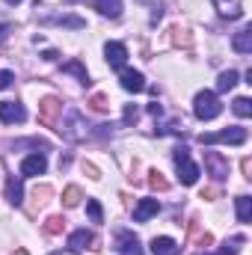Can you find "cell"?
<instances>
[{
  "label": "cell",
  "instance_id": "obj_1",
  "mask_svg": "<svg viewBox=\"0 0 252 255\" xmlns=\"http://www.w3.org/2000/svg\"><path fill=\"white\" fill-rule=\"evenodd\" d=\"M57 130L63 133L65 139L80 142V139H86V133H89V122L83 119V113H80V110L68 107V110H65V116H60V128H57Z\"/></svg>",
  "mask_w": 252,
  "mask_h": 255
},
{
  "label": "cell",
  "instance_id": "obj_2",
  "mask_svg": "<svg viewBox=\"0 0 252 255\" xmlns=\"http://www.w3.org/2000/svg\"><path fill=\"white\" fill-rule=\"evenodd\" d=\"M220 110H223L220 98H217L214 92H208V89H202V92L196 95V101H193V113H196V119H202V122L217 119V116H220Z\"/></svg>",
  "mask_w": 252,
  "mask_h": 255
},
{
  "label": "cell",
  "instance_id": "obj_3",
  "mask_svg": "<svg viewBox=\"0 0 252 255\" xmlns=\"http://www.w3.org/2000/svg\"><path fill=\"white\" fill-rule=\"evenodd\" d=\"M202 145H214V142H229V145H244L247 142V128L241 125H232L226 130H217V133H202L199 136Z\"/></svg>",
  "mask_w": 252,
  "mask_h": 255
},
{
  "label": "cell",
  "instance_id": "obj_4",
  "mask_svg": "<svg viewBox=\"0 0 252 255\" xmlns=\"http://www.w3.org/2000/svg\"><path fill=\"white\" fill-rule=\"evenodd\" d=\"M205 169L211 172V178H214V181L229 178V160H226L220 151H205Z\"/></svg>",
  "mask_w": 252,
  "mask_h": 255
},
{
  "label": "cell",
  "instance_id": "obj_5",
  "mask_svg": "<svg viewBox=\"0 0 252 255\" xmlns=\"http://www.w3.org/2000/svg\"><path fill=\"white\" fill-rule=\"evenodd\" d=\"M45 169H48V160H45V154H42V151H36V154H30V157H24V160H21V178L45 175Z\"/></svg>",
  "mask_w": 252,
  "mask_h": 255
},
{
  "label": "cell",
  "instance_id": "obj_6",
  "mask_svg": "<svg viewBox=\"0 0 252 255\" xmlns=\"http://www.w3.org/2000/svg\"><path fill=\"white\" fill-rule=\"evenodd\" d=\"M27 119V110H24V104H18V101H0V122H6V125H21Z\"/></svg>",
  "mask_w": 252,
  "mask_h": 255
},
{
  "label": "cell",
  "instance_id": "obj_7",
  "mask_svg": "<svg viewBox=\"0 0 252 255\" xmlns=\"http://www.w3.org/2000/svg\"><path fill=\"white\" fill-rule=\"evenodd\" d=\"M104 57H107L110 68H122L125 60H127V48L122 42H107V45H104Z\"/></svg>",
  "mask_w": 252,
  "mask_h": 255
},
{
  "label": "cell",
  "instance_id": "obj_8",
  "mask_svg": "<svg viewBox=\"0 0 252 255\" xmlns=\"http://www.w3.org/2000/svg\"><path fill=\"white\" fill-rule=\"evenodd\" d=\"M119 83H122V89H127V92H142L145 89V77L139 71H133V68H122Z\"/></svg>",
  "mask_w": 252,
  "mask_h": 255
},
{
  "label": "cell",
  "instance_id": "obj_9",
  "mask_svg": "<svg viewBox=\"0 0 252 255\" xmlns=\"http://www.w3.org/2000/svg\"><path fill=\"white\" fill-rule=\"evenodd\" d=\"M160 214V202L157 199H142L136 208H133V220L136 223H145V220H151V217H157Z\"/></svg>",
  "mask_w": 252,
  "mask_h": 255
},
{
  "label": "cell",
  "instance_id": "obj_10",
  "mask_svg": "<svg viewBox=\"0 0 252 255\" xmlns=\"http://www.w3.org/2000/svg\"><path fill=\"white\" fill-rule=\"evenodd\" d=\"M39 110H42V122H45V125H54V122H57V113H63V104H60V98L48 95V98L39 104Z\"/></svg>",
  "mask_w": 252,
  "mask_h": 255
},
{
  "label": "cell",
  "instance_id": "obj_11",
  "mask_svg": "<svg viewBox=\"0 0 252 255\" xmlns=\"http://www.w3.org/2000/svg\"><path fill=\"white\" fill-rule=\"evenodd\" d=\"M175 166H178V178H181L184 187H193V184L199 181V175H202V169H199L193 160H181V163H175Z\"/></svg>",
  "mask_w": 252,
  "mask_h": 255
},
{
  "label": "cell",
  "instance_id": "obj_12",
  "mask_svg": "<svg viewBox=\"0 0 252 255\" xmlns=\"http://www.w3.org/2000/svg\"><path fill=\"white\" fill-rule=\"evenodd\" d=\"M92 244H95V235H92L89 229H77V232L68 235V247H71L74 253H80V250H86V247H92Z\"/></svg>",
  "mask_w": 252,
  "mask_h": 255
},
{
  "label": "cell",
  "instance_id": "obj_13",
  "mask_svg": "<svg viewBox=\"0 0 252 255\" xmlns=\"http://www.w3.org/2000/svg\"><path fill=\"white\" fill-rule=\"evenodd\" d=\"M214 6H217V12H220L223 18H229V21H238V18L244 15L241 0H214Z\"/></svg>",
  "mask_w": 252,
  "mask_h": 255
},
{
  "label": "cell",
  "instance_id": "obj_14",
  "mask_svg": "<svg viewBox=\"0 0 252 255\" xmlns=\"http://www.w3.org/2000/svg\"><path fill=\"white\" fill-rule=\"evenodd\" d=\"M116 250H119V255H142L136 235H130V232H119V247Z\"/></svg>",
  "mask_w": 252,
  "mask_h": 255
},
{
  "label": "cell",
  "instance_id": "obj_15",
  "mask_svg": "<svg viewBox=\"0 0 252 255\" xmlns=\"http://www.w3.org/2000/svg\"><path fill=\"white\" fill-rule=\"evenodd\" d=\"M151 253H154V255H178V253H181V247H178L172 238L160 235V238H154V241H151Z\"/></svg>",
  "mask_w": 252,
  "mask_h": 255
},
{
  "label": "cell",
  "instance_id": "obj_16",
  "mask_svg": "<svg viewBox=\"0 0 252 255\" xmlns=\"http://www.w3.org/2000/svg\"><path fill=\"white\" fill-rule=\"evenodd\" d=\"M232 48L238 51V54H252V27L247 24L241 33H235V39H232Z\"/></svg>",
  "mask_w": 252,
  "mask_h": 255
},
{
  "label": "cell",
  "instance_id": "obj_17",
  "mask_svg": "<svg viewBox=\"0 0 252 255\" xmlns=\"http://www.w3.org/2000/svg\"><path fill=\"white\" fill-rule=\"evenodd\" d=\"M92 6H95L98 15H104V18H119V15H122V0H95Z\"/></svg>",
  "mask_w": 252,
  "mask_h": 255
},
{
  "label": "cell",
  "instance_id": "obj_18",
  "mask_svg": "<svg viewBox=\"0 0 252 255\" xmlns=\"http://www.w3.org/2000/svg\"><path fill=\"white\" fill-rule=\"evenodd\" d=\"M6 199H9L12 205H21V202H24V187H21V178H15V175H9V178H6Z\"/></svg>",
  "mask_w": 252,
  "mask_h": 255
},
{
  "label": "cell",
  "instance_id": "obj_19",
  "mask_svg": "<svg viewBox=\"0 0 252 255\" xmlns=\"http://www.w3.org/2000/svg\"><path fill=\"white\" fill-rule=\"evenodd\" d=\"M238 77H241V74H238L235 68L223 71V74L217 77V89H220V92H229V89H235V86H238Z\"/></svg>",
  "mask_w": 252,
  "mask_h": 255
},
{
  "label": "cell",
  "instance_id": "obj_20",
  "mask_svg": "<svg viewBox=\"0 0 252 255\" xmlns=\"http://www.w3.org/2000/svg\"><path fill=\"white\" fill-rule=\"evenodd\" d=\"M235 208H238V220L241 223H250L252 220V199L250 196H238L235 199Z\"/></svg>",
  "mask_w": 252,
  "mask_h": 255
},
{
  "label": "cell",
  "instance_id": "obj_21",
  "mask_svg": "<svg viewBox=\"0 0 252 255\" xmlns=\"http://www.w3.org/2000/svg\"><path fill=\"white\" fill-rule=\"evenodd\" d=\"M48 24H60V27H71V30H83L86 21L77 15H60V18H48Z\"/></svg>",
  "mask_w": 252,
  "mask_h": 255
},
{
  "label": "cell",
  "instance_id": "obj_22",
  "mask_svg": "<svg viewBox=\"0 0 252 255\" xmlns=\"http://www.w3.org/2000/svg\"><path fill=\"white\" fill-rule=\"evenodd\" d=\"M244 244H247V241H244V235H235V238H229V241L217 250V255H238Z\"/></svg>",
  "mask_w": 252,
  "mask_h": 255
},
{
  "label": "cell",
  "instance_id": "obj_23",
  "mask_svg": "<svg viewBox=\"0 0 252 255\" xmlns=\"http://www.w3.org/2000/svg\"><path fill=\"white\" fill-rule=\"evenodd\" d=\"M80 199H83V193H80V187H65V193H63V205L65 208H77L80 205Z\"/></svg>",
  "mask_w": 252,
  "mask_h": 255
},
{
  "label": "cell",
  "instance_id": "obj_24",
  "mask_svg": "<svg viewBox=\"0 0 252 255\" xmlns=\"http://www.w3.org/2000/svg\"><path fill=\"white\" fill-rule=\"evenodd\" d=\"M232 110H235L241 119H247V116H252V101H250V98H235Z\"/></svg>",
  "mask_w": 252,
  "mask_h": 255
},
{
  "label": "cell",
  "instance_id": "obj_25",
  "mask_svg": "<svg viewBox=\"0 0 252 255\" xmlns=\"http://www.w3.org/2000/svg\"><path fill=\"white\" fill-rule=\"evenodd\" d=\"M86 214H89V220H92V223H101V220H104L101 202H98V199H89V202H86Z\"/></svg>",
  "mask_w": 252,
  "mask_h": 255
},
{
  "label": "cell",
  "instance_id": "obj_26",
  "mask_svg": "<svg viewBox=\"0 0 252 255\" xmlns=\"http://www.w3.org/2000/svg\"><path fill=\"white\" fill-rule=\"evenodd\" d=\"M63 71H68V74H77V77H80V83H89V74H86V68L77 63V60L65 63V65H63Z\"/></svg>",
  "mask_w": 252,
  "mask_h": 255
},
{
  "label": "cell",
  "instance_id": "obj_27",
  "mask_svg": "<svg viewBox=\"0 0 252 255\" xmlns=\"http://www.w3.org/2000/svg\"><path fill=\"white\" fill-rule=\"evenodd\" d=\"M148 184H151V190H169V181H166L160 172H151V175H148Z\"/></svg>",
  "mask_w": 252,
  "mask_h": 255
},
{
  "label": "cell",
  "instance_id": "obj_28",
  "mask_svg": "<svg viewBox=\"0 0 252 255\" xmlns=\"http://www.w3.org/2000/svg\"><path fill=\"white\" fill-rule=\"evenodd\" d=\"M63 217H51V220H48V223H45V232H48V235H57V232H63Z\"/></svg>",
  "mask_w": 252,
  "mask_h": 255
},
{
  "label": "cell",
  "instance_id": "obj_29",
  "mask_svg": "<svg viewBox=\"0 0 252 255\" xmlns=\"http://www.w3.org/2000/svg\"><path fill=\"white\" fill-rule=\"evenodd\" d=\"M89 104H92V110H98V113H104V110H107V98H104V95H92V98H89Z\"/></svg>",
  "mask_w": 252,
  "mask_h": 255
},
{
  "label": "cell",
  "instance_id": "obj_30",
  "mask_svg": "<svg viewBox=\"0 0 252 255\" xmlns=\"http://www.w3.org/2000/svg\"><path fill=\"white\" fill-rule=\"evenodd\" d=\"M122 119H125V125H130V122H136V107H133V104H127V107H125Z\"/></svg>",
  "mask_w": 252,
  "mask_h": 255
},
{
  "label": "cell",
  "instance_id": "obj_31",
  "mask_svg": "<svg viewBox=\"0 0 252 255\" xmlns=\"http://www.w3.org/2000/svg\"><path fill=\"white\" fill-rule=\"evenodd\" d=\"M12 80H15V74H12V71H0V89H9V86H12Z\"/></svg>",
  "mask_w": 252,
  "mask_h": 255
},
{
  "label": "cell",
  "instance_id": "obj_32",
  "mask_svg": "<svg viewBox=\"0 0 252 255\" xmlns=\"http://www.w3.org/2000/svg\"><path fill=\"white\" fill-rule=\"evenodd\" d=\"M33 196H36V202H39V205H45V202H48V196H51V187H39Z\"/></svg>",
  "mask_w": 252,
  "mask_h": 255
},
{
  "label": "cell",
  "instance_id": "obj_33",
  "mask_svg": "<svg viewBox=\"0 0 252 255\" xmlns=\"http://www.w3.org/2000/svg\"><path fill=\"white\" fill-rule=\"evenodd\" d=\"M175 42H178V45H190L193 39L187 36V30H181V27H178V30H175Z\"/></svg>",
  "mask_w": 252,
  "mask_h": 255
},
{
  "label": "cell",
  "instance_id": "obj_34",
  "mask_svg": "<svg viewBox=\"0 0 252 255\" xmlns=\"http://www.w3.org/2000/svg\"><path fill=\"white\" fill-rule=\"evenodd\" d=\"M160 18H163V6L157 3V6H154V12H151V24H157Z\"/></svg>",
  "mask_w": 252,
  "mask_h": 255
},
{
  "label": "cell",
  "instance_id": "obj_35",
  "mask_svg": "<svg viewBox=\"0 0 252 255\" xmlns=\"http://www.w3.org/2000/svg\"><path fill=\"white\" fill-rule=\"evenodd\" d=\"M12 33V24H0V45L6 42V36Z\"/></svg>",
  "mask_w": 252,
  "mask_h": 255
},
{
  "label": "cell",
  "instance_id": "obj_36",
  "mask_svg": "<svg viewBox=\"0 0 252 255\" xmlns=\"http://www.w3.org/2000/svg\"><path fill=\"white\" fill-rule=\"evenodd\" d=\"M148 113H151V116H163V107L154 101V104H148Z\"/></svg>",
  "mask_w": 252,
  "mask_h": 255
},
{
  "label": "cell",
  "instance_id": "obj_37",
  "mask_svg": "<svg viewBox=\"0 0 252 255\" xmlns=\"http://www.w3.org/2000/svg\"><path fill=\"white\" fill-rule=\"evenodd\" d=\"M220 196V190L217 187H208V190H202V199H217Z\"/></svg>",
  "mask_w": 252,
  "mask_h": 255
},
{
  "label": "cell",
  "instance_id": "obj_38",
  "mask_svg": "<svg viewBox=\"0 0 252 255\" xmlns=\"http://www.w3.org/2000/svg\"><path fill=\"white\" fill-rule=\"evenodd\" d=\"M211 244H214V238H211V235H208V232H205V235H202V238H199V247H211Z\"/></svg>",
  "mask_w": 252,
  "mask_h": 255
},
{
  "label": "cell",
  "instance_id": "obj_39",
  "mask_svg": "<svg viewBox=\"0 0 252 255\" xmlns=\"http://www.w3.org/2000/svg\"><path fill=\"white\" fill-rule=\"evenodd\" d=\"M51 255H77L74 250H65V253H51Z\"/></svg>",
  "mask_w": 252,
  "mask_h": 255
},
{
  "label": "cell",
  "instance_id": "obj_40",
  "mask_svg": "<svg viewBox=\"0 0 252 255\" xmlns=\"http://www.w3.org/2000/svg\"><path fill=\"white\" fill-rule=\"evenodd\" d=\"M3 3H6V6H18L21 0H3Z\"/></svg>",
  "mask_w": 252,
  "mask_h": 255
},
{
  "label": "cell",
  "instance_id": "obj_41",
  "mask_svg": "<svg viewBox=\"0 0 252 255\" xmlns=\"http://www.w3.org/2000/svg\"><path fill=\"white\" fill-rule=\"evenodd\" d=\"M63 3H77V0H63Z\"/></svg>",
  "mask_w": 252,
  "mask_h": 255
},
{
  "label": "cell",
  "instance_id": "obj_42",
  "mask_svg": "<svg viewBox=\"0 0 252 255\" xmlns=\"http://www.w3.org/2000/svg\"><path fill=\"white\" fill-rule=\"evenodd\" d=\"M18 255H27V253H24V250H21V253H18Z\"/></svg>",
  "mask_w": 252,
  "mask_h": 255
}]
</instances>
